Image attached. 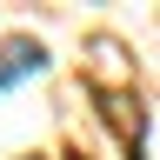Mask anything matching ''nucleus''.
Returning <instances> with one entry per match:
<instances>
[{"label":"nucleus","instance_id":"obj_1","mask_svg":"<svg viewBox=\"0 0 160 160\" xmlns=\"http://www.w3.org/2000/svg\"><path fill=\"white\" fill-rule=\"evenodd\" d=\"M33 73H47V47H40V40H7V47H0V93H13L20 80H33Z\"/></svg>","mask_w":160,"mask_h":160}]
</instances>
